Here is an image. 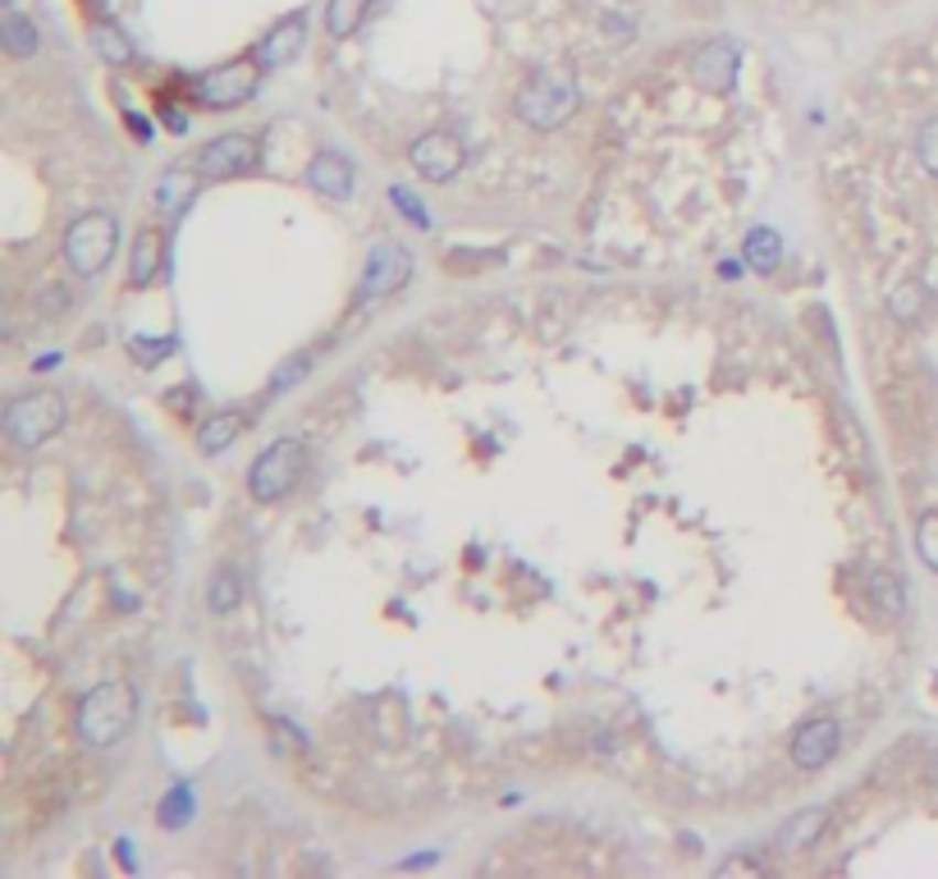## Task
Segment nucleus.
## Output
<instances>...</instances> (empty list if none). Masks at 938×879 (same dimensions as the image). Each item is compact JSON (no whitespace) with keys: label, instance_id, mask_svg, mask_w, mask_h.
Here are the masks:
<instances>
[{"label":"nucleus","instance_id":"obj_23","mask_svg":"<svg viewBox=\"0 0 938 879\" xmlns=\"http://www.w3.org/2000/svg\"><path fill=\"white\" fill-rule=\"evenodd\" d=\"M925 302H929V293H925V285H916V280H906L893 298H888V312L897 317V321H916L920 312H925Z\"/></svg>","mask_w":938,"mask_h":879},{"label":"nucleus","instance_id":"obj_25","mask_svg":"<svg viewBox=\"0 0 938 879\" xmlns=\"http://www.w3.org/2000/svg\"><path fill=\"white\" fill-rule=\"evenodd\" d=\"M157 821H161L165 829H184V825L193 821V793H188V787H174V793L161 802V815H157Z\"/></svg>","mask_w":938,"mask_h":879},{"label":"nucleus","instance_id":"obj_30","mask_svg":"<svg viewBox=\"0 0 938 879\" xmlns=\"http://www.w3.org/2000/svg\"><path fill=\"white\" fill-rule=\"evenodd\" d=\"M916 151H920V165L938 179V119H929V125L920 129V142H916Z\"/></svg>","mask_w":938,"mask_h":879},{"label":"nucleus","instance_id":"obj_19","mask_svg":"<svg viewBox=\"0 0 938 879\" xmlns=\"http://www.w3.org/2000/svg\"><path fill=\"white\" fill-rule=\"evenodd\" d=\"M742 257H746V266L751 270H761V276H769V270L778 266V257H783V238L774 234V229H751L746 234V244H742Z\"/></svg>","mask_w":938,"mask_h":879},{"label":"nucleus","instance_id":"obj_7","mask_svg":"<svg viewBox=\"0 0 938 879\" xmlns=\"http://www.w3.org/2000/svg\"><path fill=\"white\" fill-rule=\"evenodd\" d=\"M257 165V138L248 133H225V138H211L197 151V174L202 179H238Z\"/></svg>","mask_w":938,"mask_h":879},{"label":"nucleus","instance_id":"obj_13","mask_svg":"<svg viewBox=\"0 0 938 879\" xmlns=\"http://www.w3.org/2000/svg\"><path fill=\"white\" fill-rule=\"evenodd\" d=\"M829 829V806H806V811H797L788 825L778 829V853L783 857H797V853H806V847H815L820 843V834Z\"/></svg>","mask_w":938,"mask_h":879},{"label":"nucleus","instance_id":"obj_26","mask_svg":"<svg viewBox=\"0 0 938 879\" xmlns=\"http://www.w3.org/2000/svg\"><path fill=\"white\" fill-rule=\"evenodd\" d=\"M916 550L938 572V513H925V518L916 523Z\"/></svg>","mask_w":938,"mask_h":879},{"label":"nucleus","instance_id":"obj_17","mask_svg":"<svg viewBox=\"0 0 938 879\" xmlns=\"http://www.w3.org/2000/svg\"><path fill=\"white\" fill-rule=\"evenodd\" d=\"M0 42H6V51L14 55V60H28V55H37V46H42V33H37V23L33 19H23V14H6L0 19Z\"/></svg>","mask_w":938,"mask_h":879},{"label":"nucleus","instance_id":"obj_14","mask_svg":"<svg viewBox=\"0 0 938 879\" xmlns=\"http://www.w3.org/2000/svg\"><path fill=\"white\" fill-rule=\"evenodd\" d=\"M302 37H308V23H302L298 14L293 19H284V23H276L266 33V42L257 46V65L261 69H280V65H289V60L302 51Z\"/></svg>","mask_w":938,"mask_h":879},{"label":"nucleus","instance_id":"obj_6","mask_svg":"<svg viewBox=\"0 0 938 879\" xmlns=\"http://www.w3.org/2000/svg\"><path fill=\"white\" fill-rule=\"evenodd\" d=\"M257 69L252 60H234V65H220V69H211L193 83V97L211 110H229V106H244L252 93H257Z\"/></svg>","mask_w":938,"mask_h":879},{"label":"nucleus","instance_id":"obj_33","mask_svg":"<svg viewBox=\"0 0 938 879\" xmlns=\"http://www.w3.org/2000/svg\"><path fill=\"white\" fill-rule=\"evenodd\" d=\"M6 6H14V0H6Z\"/></svg>","mask_w":938,"mask_h":879},{"label":"nucleus","instance_id":"obj_2","mask_svg":"<svg viewBox=\"0 0 938 879\" xmlns=\"http://www.w3.org/2000/svg\"><path fill=\"white\" fill-rule=\"evenodd\" d=\"M572 110H578V78L568 69H540L522 83L518 93V119L540 133H550L559 125H568Z\"/></svg>","mask_w":938,"mask_h":879},{"label":"nucleus","instance_id":"obj_1","mask_svg":"<svg viewBox=\"0 0 938 879\" xmlns=\"http://www.w3.org/2000/svg\"><path fill=\"white\" fill-rule=\"evenodd\" d=\"M138 719V696L125 678H110L101 687H93L78 706V738L87 747H115L133 733Z\"/></svg>","mask_w":938,"mask_h":879},{"label":"nucleus","instance_id":"obj_32","mask_svg":"<svg viewBox=\"0 0 938 879\" xmlns=\"http://www.w3.org/2000/svg\"><path fill=\"white\" fill-rule=\"evenodd\" d=\"M719 276H723V280H737V276H742V261H723Z\"/></svg>","mask_w":938,"mask_h":879},{"label":"nucleus","instance_id":"obj_5","mask_svg":"<svg viewBox=\"0 0 938 879\" xmlns=\"http://www.w3.org/2000/svg\"><path fill=\"white\" fill-rule=\"evenodd\" d=\"M302 463H308V449L302 440L293 436H280L266 453H257V463L248 472V486H252V500L257 504H276L293 491V481L302 476Z\"/></svg>","mask_w":938,"mask_h":879},{"label":"nucleus","instance_id":"obj_9","mask_svg":"<svg viewBox=\"0 0 938 879\" xmlns=\"http://www.w3.org/2000/svg\"><path fill=\"white\" fill-rule=\"evenodd\" d=\"M412 165H417V174L421 179H431V184H444V179H453L463 170V142L453 138V133H421L417 142H412Z\"/></svg>","mask_w":938,"mask_h":879},{"label":"nucleus","instance_id":"obj_20","mask_svg":"<svg viewBox=\"0 0 938 879\" xmlns=\"http://www.w3.org/2000/svg\"><path fill=\"white\" fill-rule=\"evenodd\" d=\"M870 600L880 604L884 619H902V610H906V587H902L897 572L874 568V572H870Z\"/></svg>","mask_w":938,"mask_h":879},{"label":"nucleus","instance_id":"obj_31","mask_svg":"<svg viewBox=\"0 0 938 879\" xmlns=\"http://www.w3.org/2000/svg\"><path fill=\"white\" fill-rule=\"evenodd\" d=\"M719 879L723 875H761V861H746V857H729V861H719V870H714Z\"/></svg>","mask_w":938,"mask_h":879},{"label":"nucleus","instance_id":"obj_11","mask_svg":"<svg viewBox=\"0 0 938 879\" xmlns=\"http://www.w3.org/2000/svg\"><path fill=\"white\" fill-rule=\"evenodd\" d=\"M838 742H842V729L833 719H810L797 729L793 738V765L797 770H824L833 755H838Z\"/></svg>","mask_w":938,"mask_h":879},{"label":"nucleus","instance_id":"obj_18","mask_svg":"<svg viewBox=\"0 0 938 879\" xmlns=\"http://www.w3.org/2000/svg\"><path fill=\"white\" fill-rule=\"evenodd\" d=\"M193 193H197V184H193V170H165L161 174V184H157V206L165 211V216H179L188 202H193Z\"/></svg>","mask_w":938,"mask_h":879},{"label":"nucleus","instance_id":"obj_3","mask_svg":"<svg viewBox=\"0 0 938 879\" xmlns=\"http://www.w3.org/2000/svg\"><path fill=\"white\" fill-rule=\"evenodd\" d=\"M119 244V221L106 211H87L65 229V261L74 276H101Z\"/></svg>","mask_w":938,"mask_h":879},{"label":"nucleus","instance_id":"obj_29","mask_svg":"<svg viewBox=\"0 0 938 879\" xmlns=\"http://www.w3.org/2000/svg\"><path fill=\"white\" fill-rule=\"evenodd\" d=\"M129 353L142 362V367H157V362H165V357L174 353V340H151V344H147V340H133Z\"/></svg>","mask_w":938,"mask_h":879},{"label":"nucleus","instance_id":"obj_15","mask_svg":"<svg viewBox=\"0 0 938 879\" xmlns=\"http://www.w3.org/2000/svg\"><path fill=\"white\" fill-rule=\"evenodd\" d=\"M161 261H165V234L161 229H142L133 238V257H129V285H151L161 276Z\"/></svg>","mask_w":938,"mask_h":879},{"label":"nucleus","instance_id":"obj_22","mask_svg":"<svg viewBox=\"0 0 938 879\" xmlns=\"http://www.w3.org/2000/svg\"><path fill=\"white\" fill-rule=\"evenodd\" d=\"M238 600H244V587H238V572H234V568H220L216 578H211V591H206L211 614H229V610H238Z\"/></svg>","mask_w":938,"mask_h":879},{"label":"nucleus","instance_id":"obj_12","mask_svg":"<svg viewBox=\"0 0 938 879\" xmlns=\"http://www.w3.org/2000/svg\"><path fill=\"white\" fill-rule=\"evenodd\" d=\"M308 184H312L321 197L344 202V197H353L357 174H353V165L339 157V151H316L312 165H308Z\"/></svg>","mask_w":938,"mask_h":879},{"label":"nucleus","instance_id":"obj_24","mask_svg":"<svg viewBox=\"0 0 938 879\" xmlns=\"http://www.w3.org/2000/svg\"><path fill=\"white\" fill-rule=\"evenodd\" d=\"M93 42H97V55H101V60H110V65H129V60H133L129 37L119 33V28H110V23H101V28H97Z\"/></svg>","mask_w":938,"mask_h":879},{"label":"nucleus","instance_id":"obj_21","mask_svg":"<svg viewBox=\"0 0 938 879\" xmlns=\"http://www.w3.org/2000/svg\"><path fill=\"white\" fill-rule=\"evenodd\" d=\"M367 6L371 0H330V10H325V28H330V37H353L362 19H367Z\"/></svg>","mask_w":938,"mask_h":879},{"label":"nucleus","instance_id":"obj_4","mask_svg":"<svg viewBox=\"0 0 938 879\" xmlns=\"http://www.w3.org/2000/svg\"><path fill=\"white\" fill-rule=\"evenodd\" d=\"M60 427H65V399L55 389H33V394H19V399L6 408V436L19 449H37L46 444Z\"/></svg>","mask_w":938,"mask_h":879},{"label":"nucleus","instance_id":"obj_16","mask_svg":"<svg viewBox=\"0 0 938 879\" xmlns=\"http://www.w3.org/2000/svg\"><path fill=\"white\" fill-rule=\"evenodd\" d=\"M244 427H248L244 412H216V417H206L202 431H197V449L206 453V459H216V453H225L238 436H244Z\"/></svg>","mask_w":938,"mask_h":879},{"label":"nucleus","instance_id":"obj_27","mask_svg":"<svg viewBox=\"0 0 938 879\" xmlns=\"http://www.w3.org/2000/svg\"><path fill=\"white\" fill-rule=\"evenodd\" d=\"M389 202H395V206L403 211V216H408V221H412L417 229H431V211L421 206V202H417V197H412L408 189H389Z\"/></svg>","mask_w":938,"mask_h":879},{"label":"nucleus","instance_id":"obj_8","mask_svg":"<svg viewBox=\"0 0 938 879\" xmlns=\"http://www.w3.org/2000/svg\"><path fill=\"white\" fill-rule=\"evenodd\" d=\"M412 280V253L395 248V244H376L371 257H367V270H362V285H357V298H385L395 293Z\"/></svg>","mask_w":938,"mask_h":879},{"label":"nucleus","instance_id":"obj_10","mask_svg":"<svg viewBox=\"0 0 938 879\" xmlns=\"http://www.w3.org/2000/svg\"><path fill=\"white\" fill-rule=\"evenodd\" d=\"M737 65H742L737 42L733 37H714V42H705L701 51H696L691 74H696V83H701L705 93H729L733 78H737Z\"/></svg>","mask_w":938,"mask_h":879},{"label":"nucleus","instance_id":"obj_28","mask_svg":"<svg viewBox=\"0 0 938 879\" xmlns=\"http://www.w3.org/2000/svg\"><path fill=\"white\" fill-rule=\"evenodd\" d=\"M308 367H312V353H298V357H289L284 367L276 372V380H270V394H284L293 380H302V376H308Z\"/></svg>","mask_w":938,"mask_h":879}]
</instances>
